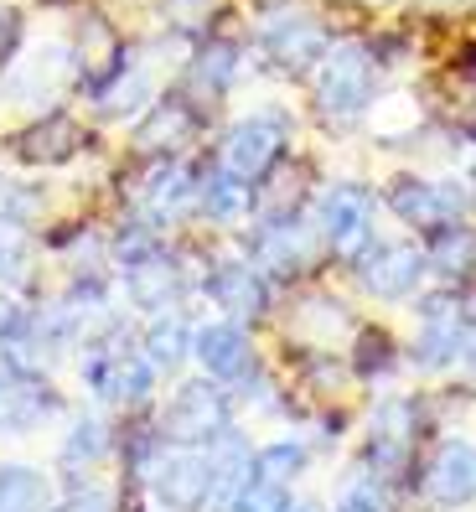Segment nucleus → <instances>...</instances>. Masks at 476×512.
I'll list each match as a JSON object with an SVG mask.
<instances>
[{"label": "nucleus", "instance_id": "26", "mask_svg": "<svg viewBox=\"0 0 476 512\" xmlns=\"http://www.w3.org/2000/svg\"><path fill=\"white\" fill-rule=\"evenodd\" d=\"M425 259L440 269V275H461V269L476 264V233H471L466 223H445V228H435V244H430Z\"/></svg>", "mask_w": 476, "mask_h": 512}, {"label": "nucleus", "instance_id": "7", "mask_svg": "<svg viewBox=\"0 0 476 512\" xmlns=\"http://www.w3.org/2000/svg\"><path fill=\"white\" fill-rule=\"evenodd\" d=\"M52 414H63V394L42 373L0 363V435H32Z\"/></svg>", "mask_w": 476, "mask_h": 512}, {"label": "nucleus", "instance_id": "13", "mask_svg": "<svg viewBox=\"0 0 476 512\" xmlns=\"http://www.w3.org/2000/svg\"><path fill=\"white\" fill-rule=\"evenodd\" d=\"M389 207L399 213V223L409 228H445V223H461V207L466 197L456 187H445V182H425V176H399V182L389 187Z\"/></svg>", "mask_w": 476, "mask_h": 512}, {"label": "nucleus", "instance_id": "28", "mask_svg": "<svg viewBox=\"0 0 476 512\" xmlns=\"http://www.w3.org/2000/svg\"><path fill=\"white\" fill-rule=\"evenodd\" d=\"M295 502H290V492L280 487V481H264V476H254L249 471V481L244 487H233L228 497H223V512H290Z\"/></svg>", "mask_w": 476, "mask_h": 512}, {"label": "nucleus", "instance_id": "10", "mask_svg": "<svg viewBox=\"0 0 476 512\" xmlns=\"http://www.w3.org/2000/svg\"><path fill=\"white\" fill-rule=\"evenodd\" d=\"M187 285H192L187 280V264L176 259V254H166V244L125 269V295L135 300V311H151V316H166L176 300L187 295Z\"/></svg>", "mask_w": 476, "mask_h": 512}, {"label": "nucleus", "instance_id": "19", "mask_svg": "<svg viewBox=\"0 0 476 512\" xmlns=\"http://www.w3.org/2000/svg\"><path fill=\"white\" fill-rule=\"evenodd\" d=\"M78 150H83V130L73 125L68 114H47V119H37L32 130L16 135V156L26 166H63V161L78 156Z\"/></svg>", "mask_w": 476, "mask_h": 512}, {"label": "nucleus", "instance_id": "24", "mask_svg": "<svg viewBox=\"0 0 476 512\" xmlns=\"http://www.w3.org/2000/svg\"><path fill=\"white\" fill-rule=\"evenodd\" d=\"M109 450H114V430L104 425L99 414H83V419L68 425L63 445H57V461H63L68 471H88V466H99Z\"/></svg>", "mask_w": 476, "mask_h": 512}, {"label": "nucleus", "instance_id": "12", "mask_svg": "<svg viewBox=\"0 0 476 512\" xmlns=\"http://www.w3.org/2000/svg\"><path fill=\"white\" fill-rule=\"evenodd\" d=\"M264 52L275 57V68L285 73H306V68H321V57L332 52V42H326L321 21L301 16V11H280L264 21Z\"/></svg>", "mask_w": 476, "mask_h": 512}, {"label": "nucleus", "instance_id": "14", "mask_svg": "<svg viewBox=\"0 0 476 512\" xmlns=\"http://www.w3.org/2000/svg\"><path fill=\"white\" fill-rule=\"evenodd\" d=\"M409 450H414V404L383 399L368 425V466L378 476H399V471H409Z\"/></svg>", "mask_w": 476, "mask_h": 512}, {"label": "nucleus", "instance_id": "2", "mask_svg": "<svg viewBox=\"0 0 476 512\" xmlns=\"http://www.w3.org/2000/svg\"><path fill=\"white\" fill-rule=\"evenodd\" d=\"M156 430L171 450H207L218 435L233 430V399L218 388V378H192L166 399Z\"/></svg>", "mask_w": 476, "mask_h": 512}, {"label": "nucleus", "instance_id": "9", "mask_svg": "<svg viewBox=\"0 0 476 512\" xmlns=\"http://www.w3.org/2000/svg\"><path fill=\"white\" fill-rule=\"evenodd\" d=\"M316 228L301 223L295 213L285 218H264L254 233H249V264H264L275 269V275H295V269H306L311 254H316Z\"/></svg>", "mask_w": 476, "mask_h": 512}, {"label": "nucleus", "instance_id": "3", "mask_svg": "<svg viewBox=\"0 0 476 512\" xmlns=\"http://www.w3.org/2000/svg\"><path fill=\"white\" fill-rule=\"evenodd\" d=\"M373 83H378L373 52L357 47V42H342V47L326 52L321 68H316V104L332 119H352L373 104Z\"/></svg>", "mask_w": 476, "mask_h": 512}, {"label": "nucleus", "instance_id": "6", "mask_svg": "<svg viewBox=\"0 0 476 512\" xmlns=\"http://www.w3.org/2000/svg\"><path fill=\"white\" fill-rule=\"evenodd\" d=\"M151 497L166 512H207L218 502V466L207 450H166L151 471Z\"/></svg>", "mask_w": 476, "mask_h": 512}, {"label": "nucleus", "instance_id": "11", "mask_svg": "<svg viewBox=\"0 0 476 512\" xmlns=\"http://www.w3.org/2000/svg\"><path fill=\"white\" fill-rule=\"evenodd\" d=\"M202 290L213 295V306H223L233 321H259L270 311V285H264L259 264H249V259H218L202 275Z\"/></svg>", "mask_w": 476, "mask_h": 512}, {"label": "nucleus", "instance_id": "20", "mask_svg": "<svg viewBox=\"0 0 476 512\" xmlns=\"http://www.w3.org/2000/svg\"><path fill=\"white\" fill-rule=\"evenodd\" d=\"M151 99H156V83H151V73H145V68H135V57H125V63H119L104 83H94V104L109 119L145 114V109H151Z\"/></svg>", "mask_w": 476, "mask_h": 512}, {"label": "nucleus", "instance_id": "27", "mask_svg": "<svg viewBox=\"0 0 476 512\" xmlns=\"http://www.w3.org/2000/svg\"><path fill=\"white\" fill-rule=\"evenodd\" d=\"M311 466V450H306V440H275V445H264V450H254V476H264V481H295Z\"/></svg>", "mask_w": 476, "mask_h": 512}, {"label": "nucleus", "instance_id": "16", "mask_svg": "<svg viewBox=\"0 0 476 512\" xmlns=\"http://www.w3.org/2000/svg\"><path fill=\"white\" fill-rule=\"evenodd\" d=\"M425 492L440 507H466L476 497V445L445 440L430 456V466H425Z\"/></svg>", "mask_w": 476, "mask_h": 512}, {"label": "nucleus", "instance_id": "25", "mask_svg": "<svg viewBox=\"0 0 476 512\" xmlns=\"http://www.w3.org/2000/svg\"><path fill=\"white\" fill-rule=\"evenodd\" d=\"M238 73V52L228 42H213V47H202L192 57V68H187V83H192V94L197 99H223L228 94V83Z\"/></svg>", "mask_w": 476, "mask_h": 512}, {"label": "nucleus", "instance_id": "8", "mask_svg": "<svg viewBox=\"0 0 476 512\" xmlns=\"http://www.w3.org/2000/svg\"><path fill=\"white\" fill-rule=\"evenodd\" d=\"M425 269H430V259L414 244H368L363 259H357V280L378 300H409L425 285Z\"/></svg>", "mask_w": 476, "mask_h": 512}, {"label": "nucleus", "instance_id": "29", "mask_svg": "<svg viewBox=\"0 0 476 512\" xmlns=\"http://www.w3.org/2000/svg\"><path fill=\"white\" fill-rule=\"evenodd\" d=\"M26 249H32L26 223H0V285H16L26 275Z\"/></svg>", "mask_w": 476, "mask_h": 512}, {"label": "nucleus", "instance_id": "4", "mask_svg": "<svg viewBox=\"0 0 476 512\" xmlns=\"http://www.w3.org/2000/svg\"><path fill=\"white\" fill-rule=\"evenodd\" d=\"M285 140H290L285 114H249V119H238V125L228 130L218 166L228 176H238V182L264 187V176H270L280 166V156H285Z\"/></svg>", "mask_w": 476, "mask_h": 512}, {"label": "nucleus", "instance_id": "21", "mask_svg": "<svg viewBox=\"0 0 476 512\" xmlns=\"http://www.w3.org/2000/svg\"><path fill=\"white\" fill-rule=\"evenodd\" d=\"M197 207H202V218H213V223H244L249 207H254V187L228 176L223 166H213L197 182Z\"/></svg>", "mask_w": 476, "mask_h": 512}, {"label": "nucleus", "instance_id": "31", "mask_svg": "<svg viewBox=\"0 0 476 512\" xmlns=\"http://www.w3.org/2000/svg\"><path fill=\"white\" fill-rule=\"evenodd\" d=\"M52 512H119V492L99 487V481H73V492L52 502Z\"/></svg>", "mask_w": 476, "mask_h": 512}, {"label": "nucleus", "instance_id": "35", "mask_svg": "<svg viewBox=\"0 0 476 512\" xmlns=\"http://www.w3.org/2000/svg\"><path fill=\"white\" fill-rule=\"evenodd\" d=\"M202 6H207V0H166V11H171L176 21H192Z\"/></svg>", "mask_w": 476, "mask_h": 512}, {"label": "nucleus", "instance_id": "34", "mask_svg": "<svg viewBox=\"0 0 476 512\" xmlns=\"http://www.w3.org/2000/svg\"><path fill=\"white\" fill-rule=\"evenodd\" d=\"M16 47V11L0 6V63H6V52Z\"/></svg>", "mask_w": 476, "mask_h": 512}, {"label": "nucleus", "instance_id": "5", "mask_svg": "<svg viewBox=\"0 0 476 512\" xmlns=\"http://www.w3.org/2000/svg\"><path fill=\"white\" fill-rule=\"evenodd\" d=\"M316 233L332 254L363 259V249L373 244V192L357 187V182L326 187L321 202H316Z\"/></svg>", "mask_w": 476, "mask_h": 512}, {"label": "nucleus", "instance_id": "17", "mask_svg": "<svg viewBox=\"0 0 476 512\" xmlns=\"http://www.w3.org/2000/svg\"><path fill=\"white\" fill-rule=\"evenodd\" d=\"M192 202H197V182H192V171L176 161V156H161L151 171H145V182H140V207H145V218H151L156 228L171 223L176 213H187Z\"/></svg>", "mask_w": 476, "mask_h": 512}, {"label": "nucleus", "instance_id": "30", "mask_svg": "<svg viewBox=\"0 0 476 512\" xmlns=\"http://www.w3.org/2000/svg\"><path fill=\"white\" fill-rule=\"evenodd\" d=\"M394 363H399V352L389 342V331H363V337H357V373H363V378L389 373Z\"/></svg>", "mask_w": 476, "mask_h": 512}, {"label": "nucleus", "instance_id": "15", "mask_svg": "<svg viewBox=\"0 0 476 512\" xmlns=\"http://www.w3.org/2000/svg\"><path fill=\"white\" fill-rule=\"evenodd\" d=\"M192 357L207 368V378H244L254 368V347L249 331L238 321H213L192 331Z\"/></svg>", "mask_w": 476, "mask_h": 512}, {"label": "nucleus", "instance_id": "32", "mask_svg": "<svg viewBox=\"0 0 476 512\" xmlns=\"http://www.w3.org/2000/svg\"><path fill=\"white\" fill-rule=\"evenodd\" d=\"M332 512H383V497H378L373 481H357V487H347V492L337 497Z\"/></svg>", "mask_w": 476, "mask_h": 512}, {"label": "nucleus", "instance_id": "1", "mask_svg": "<svg viewBox=\"0 0 476 512\" xmlns=\"http://www.w3.org/2000/svg\"><path fill=\"white\" fill-rule=\"evenodd\" d=\"M78 378H83V388L99 404H114V409H140V404H151V394H156V368L145 363V352L130 337L125 321H104L99 331L83 337Z\"/></svg>", "mask_w": 476, "mask_h": 512}, {"label": "nucleus", "instance_id": "36", "mask_svg": "<svg viewBox=\"0 0 476 512\" xmlns=\"http://www.w3.org/2000/svg\"><path fill=\"white\" fill-rule=\"evenodd\" d=\"M471 182H476V176H471Z\"/></svg>", "mask_w": 476, "mask_h": 512}, {"label": "nucleus", "instance_id": "23", "mask_svg": "<svg viewBox=\"0 0 476 512\" xmlns=\"http://www.w3.org/2000/svg\"><path fill=\"white\" fill-rule=\"evenodd\" d=\"M0 512H52V481L47 471L6 461L0 466Z\"/></svg>", "mask_w": 476, "mask_h": 512}, {"label": "nucleus", "instance_id": "22", "mask_svg": "<svg viewBox=\"0 0 476 512\" xmlns=\"http://www.w3.org/2000/svg\"><path fill=\"white\" fill-rule=\"evenodd\" d=\"M140 352H145V363H151L156 373H176V368L192 357V331H187V321L176 316V311L156 316L151 326H145V337H140Z\"/></svg>", "mask_w": 476, "mask_h": 512}, {"label": "nucleus", "instance_id": "18", "mask_svg": "<svg viewBox=\"0 0 476 512\" xmlns=\"http://www.w3.org/2000/svg\"><path fill=\"white\" fill-rule=\"evenodd\" d=\"M197 135V109L171 94V99H156L151 109H145V119L135 125V145L145 150V156H171L176 145H187Z\"/></svg>", "mask_w": 476, "mask_h": 512}, {"label": "nucleus", "instance_id": "33", "mask_svg": "<svg viewBox=\"0 0 476 512\" xmlns=\"http://www.w3.org/2000/svg\"><path fill=\"white\" fill-rule=\"evenodd\" d=\"M21 321H26V311L16 306L11 295H0V352H6V347L16 342V331H21Z\"/></svg>", "mask_w": 476, "mask_h": 512}]
</instances>
